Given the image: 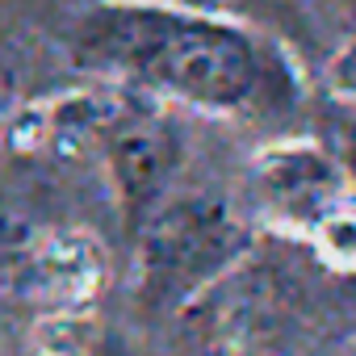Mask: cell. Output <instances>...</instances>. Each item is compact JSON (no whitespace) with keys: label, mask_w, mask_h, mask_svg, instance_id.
<instances>
[{"label":"cell","mask_w":356,"mask_h":356,"mask_svg":"<svg viewBox=\"0 0 356 356\" xmlns=\"http://www.w3.org/2000/svg\"><path fill=\"white\" fill-rule=\"evenodd\" d=\"M101 47L189 101L227 105L243 101L256 84V59L248 42L222 26L138 13L105 26Z\"/></svg>","instance_id":"cell-1"},{"label":"cell","mask_w":356,"mask_h":356,"mask_svg":"<svg viewBox=\"0 0 356 356\" xmlns=\"http://www.w3.org/2000/svg\"><path fill=\"white\" fill-rule=\"evenodd\" d=\"M343 197V168L314 143H285L256 159V202L277 227L310 235Z\"/></svg>","instance_id":"cell-2"},{"label":"cell","mask_w":356,"mask_h":356,"mask_svg":"<svg viewBox=\"0 0 356 356\" xmlns=\"http://www.w3.org/2000/svg\"><path fill=\"white\" fill-rule=\"evenodd\" d=\"M231 256V227L214 206H176L147 235V273L159 281H197Z\"/></svg>","instance_id":"cell-3"},{"label":"cell","mask_w":356,"mask_h":356,"mask_svg":"<svg viewBox=\"0 0 356 356\" xmlns=\"http://www.w3.org/2000/svg\"><path fill=\"white\" fill-rule=\"evenodd\" d=\"M101 277H105V252L88 231H51L30 252V289L63 310L88 302Z\"/></svg>","instance_id":"cell-4"},{"label":"cell","mask_w":356,"mask_h":356,"mask_svg":"<svg viewBox=\"0 0 356 356\" xmlns=\"http://www.w3.org/2000/svg\"><path fill=\"white\" fill-rule=\"evenodd\" d=\"M113 172L126 189H147L163 176V143L147 130L134 126L113 138Z\"/></svg>","instance_id":"cell-5"},{"label":"cell","mask_w":356,"mask_h":356,"mask_svg":"<svg viewBox=\"0 0 356 356\" xmlns=\"http://www.w3.org/2000/svg\"><path fill=\"white\" fill-rule=\"evenodd\" d=\"M97 339V323L84 310H55L34 327L38 356H88Z\"/></svg>","instance_id":"cell-6"},{"label":"cell","mask_w":356,"mask_h":356,"mask_svg":"<svg viewBox=\"0 0 356 356\" xmlns=\"http://www.w3.org/2000/svg\"><path fill=\"white\" fill-rule=\"evenodd\" d=\"M310 239L323 264L339 273H356V197H343L331 214H323Z\"/></svg>","instance_id":"cell-7"},{"label":"cell","mask_w":356,"mask_h":356,"mask_svg":"<svg viewBox=\"0 0 356 356\" xmlns=\"http://www.w3.org/2000/svg\"><path fill=\"white\" fill-rule=\"evenodd\" d=\"M348 356H356V343H352V348H348Z\"/></svg>","instance_id":"cell-8"}]
</instances>
